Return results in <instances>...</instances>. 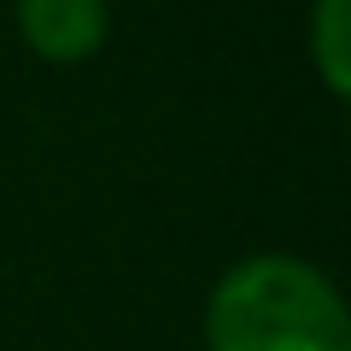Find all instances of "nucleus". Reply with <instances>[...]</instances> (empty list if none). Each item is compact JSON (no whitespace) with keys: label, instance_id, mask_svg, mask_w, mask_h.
<instances>
[{"label":"nucleus","instance_id":"f257e3e1","mask_svg":"<svg viewBox=\"0 0 351 351\" xmlns=\"http://www.w3.org/2000/svg\"><path fill=\"white\" fill-rule=\"evenodd\" d=\"M211 351H351L346 299L299 258H246L205 304Z\"/></svg>","mask_w":351,"mask_h":351},{"label":"nucleus","instance_id":"f03ea898","mask_svg":"<svg viewBox=\"0 0 351 351\" xmlns=\"http://www.w3.org/2000/svg\"><path fill=\"white\" fill-rule=\"evenodd\" d=\"M24 41L53 64H76L106 41V0H18Z\"/></svg>","mask_w":351,"mask_h":351},{"label":"nucleus","instance_id":"7ed1b4c3","mask_svg":"<svg viewBox=\"0 0 351 351\" xmlns=\"http://www.w3.org/2000/svg\"><path fill=\"white\" fill-rule=\"evenodd\" d=\"M311 53H316V71H322L328 94H346L351 88V0H316Z\"/></svg>","mask_w":351,"mask_h":351}]
</instances>
